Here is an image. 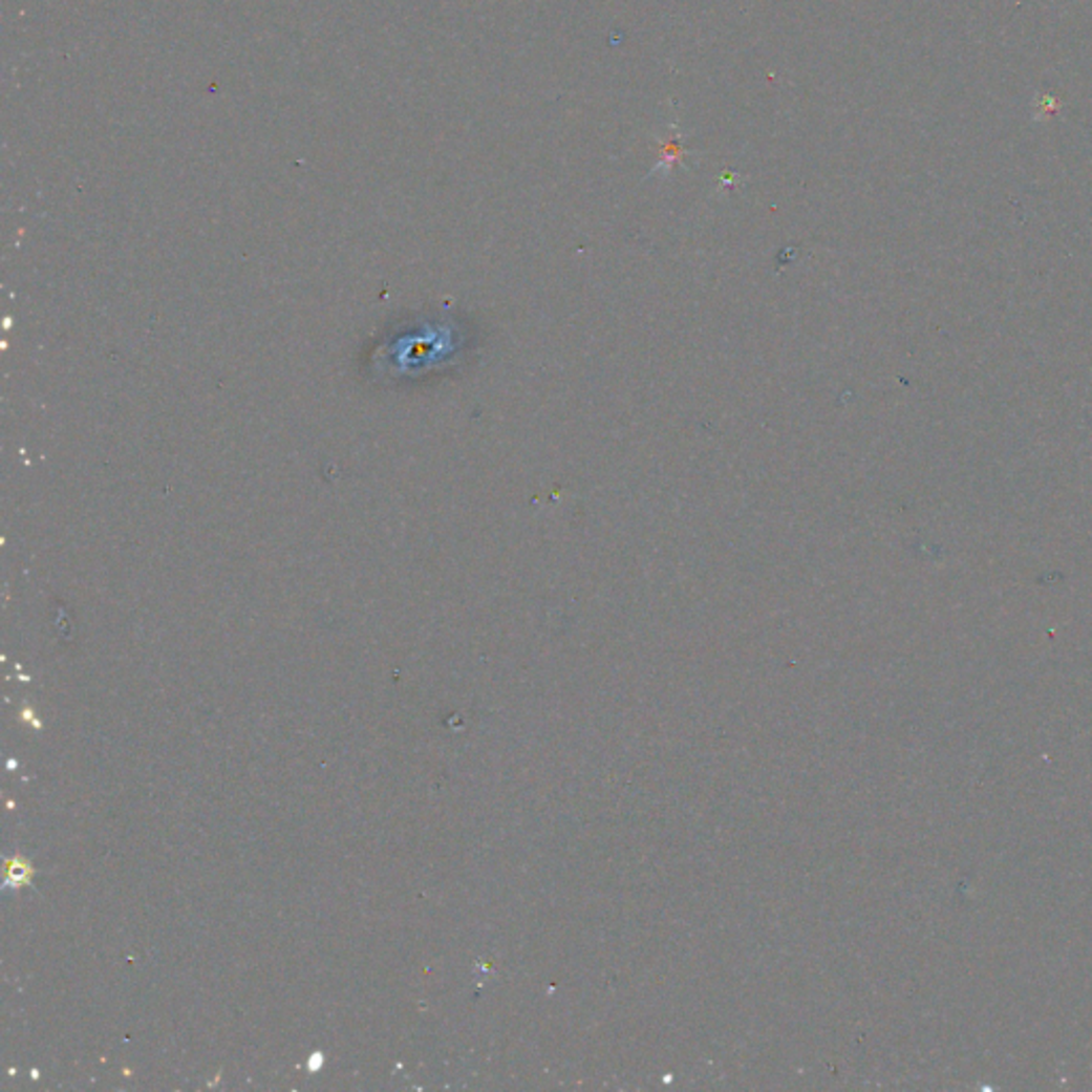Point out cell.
<instances>
[{
	"label": "cell",
	"instance_id": "1",
	"mask_svg": "<svg viewBox=\"0 0 1092 1092\" xmlns=\"http://www.w3.org/2000/svg\"><path fill=\"white\" fill-rule=\"evenodd\" d=\"M457 331L435 316H400L384 327L365 355V369L378 384H406L440 369L457 350Z\"/></svg>",
	"mask_w": 1092,
	"mask_h": 1092
}]
</instances>
